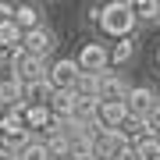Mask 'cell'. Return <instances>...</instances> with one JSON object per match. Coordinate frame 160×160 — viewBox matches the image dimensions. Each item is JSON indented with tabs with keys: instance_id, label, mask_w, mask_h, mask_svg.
<instances>
[{
	"instance_id": "obj_1",
	"label": "cell",
	"mask_w": 160,
	"mask_h": 160,
	"mask_svg": "<svg viewBox=\"0 0 160 160\" xmlns=\"http://www.w3.org/2000/svg\"><path fill=\"white\" fill-rule=\"evenodd\" d=\"M135 11H132V4H107L100 7V25L107 36H118V39H132V29H135Z\"/></svg>"
},
{
	"instance_id": "obj_2",
	"label": "cell",
	"mask_w": 160,
	"mask_h": 160,
	"mask_svg": "<svg viewBox=\"0 0 160 160\" xmlns=\"http://www.w3.org/2000/svg\"><path fill=\"white\" fill-rule=\"evenodd\" d=\"M78 78H82V68H78V61H75V57L57 61V64L50 68V75H46V82H50L53 92H71L75 86H78Z\"/></svg>"
},
{
	"instance_id": "obj_3",
	"label": "cell",
	"mask_w": 160,
	"mask_h": 160,
	"mask_svg": "<svg viewBox=\"0 0 160 160\" xmlns=\"http://www.w3.org/2000/svg\"><path fill=\"white\" fill-rule=\"evenodd\" d=\"M14 75H18V82H22V86H36V82H46L50 68H46V61L29 57L25 50H14Z\"/></svg>"
},
{
	"instance_id": "obj_4",
	"label": "cell",
	"mask_w": 160,
	"mask_h": 160,
	"mask_svg": "<svg viewBox=\"0 0 160 160\" xmlns=\"http://www.w3.org/2000/svg\"><path fill=\"white\" fill-rule=\"evenodd\" d=\"M157 92L149 89V86H132L128 89V96H125V110H128V118H135V121H146L149 114H153V107H157Z\"/></svg>"
},
{
	"instance_id": "obj_5",
	"label": "cell",
	"mask_w": 160,
	"mask_h": 160,
	"mask_svg": "<svg viewBox=\"0 0 160 160\" xmlns=\"http://www.w3.org/2000/svg\"><path fill=\"white\" fill-rule=\"evenodd\" d=\"M75 61H78L82 71H89V75H103V71H107V64H110V53L103 50V43H86V46H82V53H78Z\"/></svg>"
},
{
	"instance_id": "obj_6",
	"label": "cell",
	"mask_w": 160,
	"mask_h": 160,
	"mask_svg": "<svg viewBox=\"0 0 160 160\" xmlns=\"http://www.w3.org/2000/svg\"><path fill=\"white\" fill-rule=\"evenodd\" d=\"M57 46V39H53V32L46 29H36V32H25V39H22V50L29 53V57H39V61H46V53Z\"/></svg>"
},
{
	"instance_id": "obj_7",
	"label": "cell",
	"mask_w": 160,
	"mask_h": 160,
	"mask_svg": "<svg viewBox=\"0 0 160 160\" xmlns=\"http://www.w3.org/2000/svg\"><path fill=\"white\" fill-rule=\"evenodd\" d=\"M128 89L132 86H125V78L121 75H110V71H103V78H100V103H125V96H128Z\"/></svg>"
},
{
	"instance_id": "obj_8",
	"label": "cell",
	"mask_w": 160,
	"mask_h": 160,
	"mask_svg": "<svg viewBox=\"0 0 160 160\" xmlns=\"http://www.w3.org/2000/svg\"><path fill=\"white\" fill-rule=\"evenodd\" d=\"M25 128H39L43 135H50V132H57V118H53L50 107H25Z\"/></svg>"
},
{
	"instance_id": "obj_9",
	"label": "cell",
	"mask_w": 160,
	"mask_h": 160,
	"mask_svg": "<svg viewBox=\"0 0 160 160\" xmlns=\"http://www.w3.org/2000/svg\"><path fill=\"white\" fill-rule=\"evenodd\" d=\"M125 121H128L125 103H100V118H96L100 128H107V132H121V125H125Z\"/></svg>"
},
{
	"instance_id": "obj_10",
	"label": "cell",
	"mask_w": 160,
	"mask_h": 160,
	"mask_svg": "<svg viewBox=\"0 0 160 160\" xmlns=\"http://www.w3.org/2000/svg\"><path fill=\"white\" fill-rule=\"evenodd\" d=\"M14 25H18L22 32L43 29V7H36V4H18V7H14Z\"/></svg>"
},
{
	"instance_id": "obj_11",
	"label": "cell",
	"mask_w": 160,
	"mask_h": 160,
	"mask_svg": "<svg viewBox=\"0 0 160 160\" xmlns=\"http://www.w3.org/2000/svg\"><path fill=\"white\" fill-rule=\"evenodd\" d=\"M75 103H78V92H53V100H50V110H53V118L57 121H68L71 118V110H75Z\"/></svg>"
},
{
	"instance_id": "obj_12",
	"label": "cell",
	"mask_w": 160,
	"mask_h": 160,
	"mask_svg": "<svg viewBox=\"0 0 160 160\" xmlns=\"http://www.w3.org/2000/svg\"><path fill=\"white\" fill-rule=\"evenodd\" d=\"M53 89L50 82H36V86H25V107H50Z\"/></svg>"
},
{
	"instance_id": "obj_13",
	"label": "cell",
	"mask_w": 160,
	"mask_h": 160,
	"mask_svg": "<svg viewBox=\"0 0 160 160\" xmlns=\"http://www.w3.org/2000/svg\"><path fill=\"white\" fill-rule=\"evenodd\" d=\"M29 142H32V132H29V128H7V132H4V142H0V146L11 149V153H22Z\"/></svg>"
},
{
	"instance_id": "obj_14",
	"label": "cell",
	"mask_w": 160,
	"mask_h": 160,
	"mask_svg": "<svg viewBox=\"0 0 160 160\" xmlns=\"http://www.w3.org/2000/svg\"><path fill=\"white\" fill-rule=\"evenodd\" d=\"M22 39H25V32L18 29V25H0V50H22Z\"/></svg>"
},
{
	"instance_id": "obj_15",
	"label": "cell",
	"mask_w": 160,
	"mask_h": 160,
	"mask_svg": "<svg viewBox=\"0 0 160 160\" xmlns=\"http://www.w3.org/2000/svg\"><path fill=\"white\" fill-rule=\"evenodd\" d=\"M100 78H103V75L82 71V78H78V86H75V92H78V96H92V100H96V96H100Z\"/></svg>"
},
{
	"instance_id": "obj_16",
	"label": "cell",
	"mask_w": 160,
	"mask_h": 160,
	"mask_svg": "<svg viewBox=\"0 0 160 160\" xmlns=\"http://www.w3.org/2000/svg\"><path fill=\"white\" fill-rule=\"evenodd\" d=\"M43 146H46L50 157H68V139H64L61 132H50V135L43 139Z\"/></svg>"
},
{
	"instance_id": "obj_17",
	"label": "cell",
	"mask_w": 160,
	"mask_h": 160,
	"mask_svg": "<svg viewBox=\"0 0 160 160\" xmlns=\"http://www.w3.org/2000/svg\"><path fill=\"white\" fill-rule=\"evenodd\" d=\"M18 160H53V157L46 153V146H43V139H39V142H36V139H32V142L25 146L22 153H18Z\"/></svg>"
},
{
	"instance_id": "obj_18",
	"label": "cell",
	"mask_w": 160,
	"mask_h": 160,
	"mask_svg": "<svg viewBox=\"0 0 160 160\" xmlns=\"http://www.w3.org/2000/svg\"><path fill=\"white\" fill-rule=\"evenodd\" d=\"M132 11H135V18H160V0H135Z\"/></svg>"
},
{
	"instance_id": "obj_19",
	"label": "cell",
	"mask_w": 160,
	"mask_h": 160,
	"mask_svg": "<svg viewBox=\"0 0 160 160\" xmlns=\"http://www.w3.org/2000/svg\"><path fill=\"white\" fill-rule=\"evenodd\" d=\"M132 53H135V43H132V39H121V43L114 46V53H110V61H114V64H125Z\"/></svg>"
},
{
	"instance_id": "obj_20",
	"label": "cell",
	"mask_w": 160,
	"mask_h": 160,
	"mask_svg": "<svg viewBox=\"0 0 160 160\" xmlns=\"http://www.w3.org/2000/svg\"><path fill=\"white\" fill-rule=\"evenodd\" d=\"M14 22V7L11 4H0V25H11Z\"/></svg>"
},
{
	"instance_id": "obj_21",
	"label": "cell",
	"mask_w": 160,
	"mask_h": 160,
	"mask_svg": "<svg viewBox=\"0 0 160 160\" xmlns=\"http://www.w3.org/2000/svg\"><path fill=\"white\" fill-rule=\"evenodd\" d=\"M0 160H18V153H11V149H4V146H0Z\"/></svg>"
},
{
	"instance_id": "obj_22",
	"label": "cell",
	"mask_w": 160,
	"mask_h": 160,
	"mask_svg": "<svg viewBox=\"0 0 160 160\" xmlns=\"http://www.w3.org/2000/svg\"><path fill=\"white\" fill-rule=\"evenodd\" d=\"M157 64H160V50H157Z\"/></svg>"
}]
</instances>
